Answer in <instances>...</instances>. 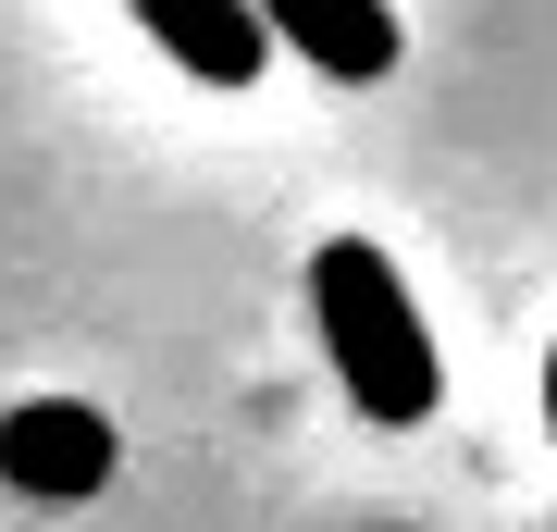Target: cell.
Instances as JSON below:
<instances>
[{"instance_id": "1", "label": "cell", "mask_w": 557, "mask_h": 532, "mask_svg": "<svg viewBox=\"0 0 557 532\" xmlns=\"http://www.w3.org/2000/svg\"><path fill=\"white\" fill-rule=\"evenodd\" d=\"M310 310H322V359H335L347 409L384 421V434H409V421H434V322H421V297L397 285V260H384L372 236H335L310 260Z\"/></svg>"}, {"instance_id": "2", "label": "cell", "mask_w": 557, "mask_h": 532, "mask_svg": "<svg viewBox=\"0 0 557 532\" xmlns=\"http://www.w3.org/2000/svg\"><path fill=\"white\" fill-rule=\"evenodd\" d=\"M112 421L87 409V396H25V409H0V483L38 495V508H75V495L112 483Z\"/></svg>"}, {"instance_id": "3", "label": "cell", "mask_w": 557, "mask_h": 532, "mask_svg": "<svg viewBox=\"0 0 557 532\" xmlns=\"http://www.w3.org/2000/svg\"><path fill=\"white\" fill-rule=\"evenodd\" d=\"M248 13L273 25L310 75H335V87H384V75H397V50H409L384 0H248Z\"/></svg>"}, {"instance_id": "4", "label": "cell", "mask_w": 557, "mask_h": 532, "mask_svg": "<svg viewBox=\"0 0 557 532\" xmlns=\"http://www.w3.org/2000/svg\"><path fill=\"white\" fill-rule=\"evenodd\" d=\"M124 13H137L199 87H248L260 62H273V25H260L248 0H124Z\"/></svg>"}]
</instances>
